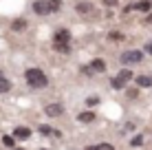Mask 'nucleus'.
Returning a JSON list of instances; mask_svg holds the SVG:
<instances>
[{
	"label": "nucleus",
	"mask_w": 152,
	"mask_h": 150,
	"mask_svg": "<svg viewBox=\"0 0 152 150\" xmlns=\"http://www.w3.org/2000/svg\"><path fill=\"white\" fill-rule=\"evenodd\" d=\"M77 11H80V13H91L93 11V4L91 2H77Z\"/></svg>",
	"instance_id": "nucleus-10"
},
{
	"label": "nucleus",
	"mask_w": 152,
	"mask_h": 150,
	"mask_svg": "<svg viewBox=\"0 0 152 150\" xmlns=\"http://www.w3.org/2000/svg\"><path fill=\"white\" fill-rule=\"evenodd\" d=\"M84 71H86V73H91V71L93 73H104V71H106V62L104 60H93L91 66H86Z\"/></svg>",
	"instance_id": "nucleus-6"
},
{
	"label": "nucleus",
	"mask_w": 152,
	"mask_h": 150,
	"mask_svg": "<svg viewBox=\"0 0 152 150\" xmlns=\"http://www.w3.org/2000/svg\"><path fill=\"white\" fill-rule=\"evenodd\" d=\"M0 80H2V71H0Z\"/></svg>",
	"instance_id": "nucleus-25"
},
{
	"label": "nucleus",
	"mask_w": 152,
	"mask_h": 150,
	"mask_svg": "<svg viewBox=\"0 0 152 150\" xmlns=\"http://www.w3.org/2000/svg\"><path fill=\"white\" fill-rule=\"evenodd\" d=\"M2 143H4V146H9V148H13V137H2Z\"/></svg>",
	"instance_id": "nucleus-17"
},
{
	"label": "nucleus",
	"mask_w": 152,
	"mask_h": 150,
	"mask_svg": "<svg viewBox=\"0 0 152 150\" xmlns=\"http://www.w3.org/2000/svg\"><path fill=\"white\" fill-rule=\"evenodd\" d=\"M121 38H124V35L119 33V31H113V33H110V40H121Z\"/></svg>",
	"instance_id": "nucleus-21"
},
{
	"label": "nucleus",
	"mask_w": 152,
	"mask_h": 150,
	"mask_svg": "<svg viewBox=\"0 0 152 150\" xmlns=\"http://www.w3.org/2000/svg\"><path fill=\"white\" fill-rule=\"evenodd\" d=\"M77 119H80L82 124H91L93 119H95V113H91V110H86V113H80V115H77Z\"/></svg>",
	"instance_id": "nucleus-8"
},
{
	"label": "nucleus",
	"mask_w": 152,
	"mask_h": 150,
	"mask_svg": "<svg viewBox=\"0 0 152 150\" xmlns=\"http://www.w3.org/2000/svg\"><path fill=\"white\" fill-rule=\"evenodd\" d=\"M141 143H143V137H141V135H137L132 139V146H141Z\"/></svg>",
	"instance_id": "nucleus-20"
},
{
	"label": "nucleus",
	"mask_w": 152,
	"mask_h": 150,
	"mask_svg": "<svg viewBox=\"0 0 152 150\" xmlns=\"http://www.w3.org/2000/svg\"><path fill=\"white\" fill-rule=\"evenodd\" d=\"M132 80V71H128V69H124V71H119L117 75L110 80V86L115 91H121V89H126V84Z\"/></svg>",
	"instance_id": "nucleus-3"
},
{
	"label": "nucleus",
	"mask_w": 152,
	"mask_h": 150,
	"mask_svg": "<svg viewBox=\"0 0 152 150\" xmlns=\"http://www.w3.org/2000/svg\"><path fill=\"white\" fill-rule=\"evenodd\" d=\"M40 132H44V135H55V137H60V132L53 130V128H49V126H42V128H40Z\"/></svg>",
	"instance_id": "nucleus-14"
},
{
	"label": "nucleus",
	"mask_w": 152,
	"mask_h": 150,
	"mask_svg": "<svg viewBox=\"0 0 152 150\" xmlns=\"http://www.w3.org/2000/svg\"><path fill=\"white\" fill-rule=\"evenodd\" d=\"M18 150H22V148H18Z\"/></svg>",
	"instance_id": "nucleus-26"
},
{
	"label": "nucleus",
	"mask_w": 152,
	"mask_h": 150,
	"mask_svg": "<svg viewBox=\"0 0 152 150\" xmlns=\"http://www.w3.org/2000/svg\"><path fill=\"white\" fill-rule=\"evenodd\" d=\"M137 86H141V89H143V86H152V77L150 75H139L137 77Z\"/></svg>",
	"instance_id": "nucleus-9"
},
{
	"label": "nucleus",
	"mask_w": 152,
	"mask_h": 150,
	"mask_svg": "<svg viewBox=\"0 0 152 150\" xmlns=\"http://www.w3.org/2000/svg\"><path fill=\"white\" fill-rule=\"evenodd\" d=\"M143 53L152 55V40H150V42H145V46H143Z\"/></svg>",
	"instance_id": "nucleus-19"
},
{
	"label": "nucleus",
	"mask_w": 152,
	"mask_h": 150,
	"mask_svg": "<svg viewBox=\"0 0 152 150\" xmlns=\"http://www.w3.org/2000/svg\"><path fill=\"white\" fill-rule=\"evenodd\" d=\"M141 60H143V51L132 49V51H126V53H121V62H124V64H139Z\"/></svg>",
	"instance_id": "nucleus-4"
},
{
	"label": "nucleus",
	"mask_w": 152,
	"mask_h": 150,
	"mask_svg": "<svg viewBox=\"0 0 152 150\" xmlns=\"http://www.w3.org/2000/svg\"><path fill=\"white\" fill-rule=\"evenodd\" d=\"M44 113L49 117H60L62 113H64V106H62V104H49V106L44 108Z\"/></svg>",
	"instance_id": "nucleus-7"
},
{
	"label": "nucleus",
	"mask_w": 152,
	"mask_h": 150,
	"mask_svg": "<svg viewBox=\"0 0 152 150\" xmlns=\"http://www.w3.org/2000/svg\"><path fill=\"white\" fill-rule=\"evenodd\" d=\"M97 102H99L97 97H88V100H86V104H88V106H93V104H97Z\"/></svg>",
	"instance_id": "nucleus-22"
},
{
	"label": "nucleus",
	"mask_w": 152,
	"mask_h": 150,
	"mask_svg": "<svg viewBox=\"0 0 152 150\" xmlns=\"http://www.w3.org/2000/svg\"><path fill=\"white\" fill-rule=\"evenodd\" d=\"M33 11L38 13V15H49L51 13L49 0H35V2H33Z\"/></svg>",
	"instance_id": "nucleus-5"
},
{
	"label": "nucleus",
	"mask_w": 152,
	"mask_h": 150,
	"mask_svg": "<svg viewBox=\"0 0 152 150\" xmlns=\"http://www.w3.org/2000/svg\"><path fill=\"white\" fill-rule=\"evenodd\" d=\"M86 150H97V148H95V146H88V148H86Z\"/></svg>",
	"instance_id": "nucleus-24"
},
{
	"label": "nucleus",
	"mask_w": 152,
	"mask_h": 150,
	"mask_svg": "<svg viewBox=\"0 0 152 150\" xmlns=\"http://www.w3.org/2000/svg\"><path fill=\"white\" fill-rule=\"evenodd\" d=\"M49 7H51V13L57 11V9L62 7V0H49Z\"/></svg>",
	"instance_id": "nucleus-15"
},
{
	"label": "nucleus",
	"mask_w": 152,
	"mask_h": 150,
	"mask_svg": "<svg viewBox=\"0 0 152 150\" xmlns=\"http://www.w3.org/2000/svg\"><path fill=\"white\" fill-rule=\"evenodd\" d=\"M134 9H141V11H148V9H150V2H139V4H134Z\"/></svg>",
	"instance_id": "nucleus-16"
},
{
	"label": "nucleus",
	"mask_w": 152,
	"mask_h": 150,
	"mask_svg": "<svg viewBox=\"0 0 152 150\" xmlns=\"http://www.w3.org/2000/svg\"><path fill=\"white\" fill-rule=\"evenodd\" d=\"M9 91H11V82L2 77V80H0V93H9Z\"/></svg>",
	"instance_id": "nucleus-12"
},
{
	"label": "nucleus",
	"mask_w": 152,
	"mask_h": 150,
	"mask_svg": "<svg viewBox=\"0 0 152 150\" xmlns=\"http://www.w3.org/2000/svg\"><path fill=\"white\" fill-rule=\"evenodd\" d=\"M24 27H27V22H24V20H13V22H11V29H13V31H22Z\"/></svg>",
	"instance_id": "nucleus-13"
},
{
	"label": "nucleus",
	"mask_w": 152,
	"mask_h": 150,
	"mask_svg": "<svg viewBox=\"0 0 152 150\" xmlns=\"http://www.w3.org/2000/svg\"><path fill=\"white\" fill-rule=\"evenodd\" d=\"M69 42H71V33L66 29H60V31H55V35H53V46L60 53H69Z\"/></svg>",
	"instance_id": "nucleus-2"
},
{
	"label": "nucleus",
	"mask_w": 152,
	"mask_h": 150,
	"mask_svg": "<svg viewBox=\"0 0 152 150\" xmlns=\"http://www.w3.org/2000/svg\"><path fill=\"white\" fill-rule=\"evenodd\" d=\"M15 137L18 139H27V137H31V130L29 128H15Z\"/></svg>",
	"instance_id": "nucleus-11"
},
{
	"label": "nucleus",
	"mask_w": 152,
	"mask_h": 150,
	"mask_svg": "<svg viewBox=\"0 0 152 150\" xmlns=\"http://www.w3.org/2000/svg\"><path fill=\"white\" fill-rule=\"evenodd\" d=\"M24 77H27V84L31 89H44V86L49 84V77H46L44 71H40V69H27Z\"/></svg>",
	"instance_id": "nucleus-1"
},
{
	"label": "nucleus",
	"mask_w": 152,
	"mask_h": 150,
	"mask_svg": "<svg viewBox=\"0 0 152 150\" xmlns=\"http://www.w3.org/2000/svg\"><path fill=\"white\" fill-rule=\"evenodd\" d=\"M95 148H97V150H115L110 143H99V146H95Z\"/></svg>",
	"instance_id": "nucleus-18"
},
{
	"label": "nucleus",
	"mask_w": 152,
	"mask_h": 150,
	"mask_svg": "<svg viewBox=\"0 0 152 150\" xmlns=\"http://www.w3.org/2000/svg\"><path fill=\"white\" fill-rule=\"evenodd\" d=\"M104 4H110V7H113V4H115V0H104Z\"/></svg>",
	"instance_id": "nucleus-23"
}]
</instances>
